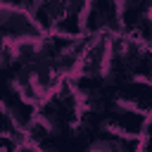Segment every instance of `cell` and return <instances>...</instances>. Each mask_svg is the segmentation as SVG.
I'll list each match as a JSON object with an SVG mask.
<instances>
[{"mask_svg": "<svg viewBox=\"0 0 152 152\" xmlns=\"http://www.w3.org/2000/svg\"><path fill=\"white\" fill-rule=\"evenodd\" d=\"M109 71V38H90L76 78H104Z\"/></svg>", "mask_w": 152, "mask_h": 152, "instance_id": "5b68a950", "label": "cell"}, {"mask_svg": "<svg viewBox=\"0 0 152 152\" xmlns=\"http://www.w3.org/2000/svg\"><path fill=\"white\" fill-rule=\"evenodd\" d=\"M0 36L5 43H33L45 38V31L36 21V17L24 7V2L2 0L0 2Z\"/></svg>", "mask_w": 152, "mask_h": 152, "instance_id": "7a4b0ae2", "label": "cell"}, {"mask_svg": "<svg viewBox=\"0 0 152 152\" xmlns=\"http://www.w3.org/2000/svg\"><path fill=\"white\" fill-rule=\"evenodd\" d=\"M121 33L140 40L152 43V2H121Z\"/></svg>", "mask_w": 152, "mask_h": 152, "instance_id": "277c9868", "label": "cell"}, {"mask_svg": "<svg viewBox=\"0 0 152 152\" xmlns=\"http://www.w3.org/2000/svg\"><path fill=\"white\" fill-rule=\"evenodd\" d=\"M140 152H152V116L145 126V133L140 138Z\"/></svg>", "mask_w": 152, "mask_h": 152, "instance_id": "8992f818", "label": "cell"}, {"mask_svg": "<svg viewBox=\"0 0 152 152\" xmlns=\"http://www.w3.org/2000/svg\"><path fill=\"white\" fill-rule=\"evenodd\" d=\"M36 116L55 133V138L62 133L76 131L81 124V116H83V104H81L74 81H64L57 88V93H52L43 104H38Z\"/></svg>", "mask_w": 152, "mask_h": 152, "instance_id": "6da1fadb", "label": "cell"}, {"mask_svg": "<svg viewBox=\"0 0 152 152\" xmlns=\"http://www.w3.org/2000/svg\"><path fill=\"white\" fill-rule=\"evenodd\" d=\"M121 33V2L95 0L86 5L83 36L86 38H114Z\"/></svg>", "mask_w": 152, "mask_h": 152, "instance_id": "3957f363", "label": "cell"}, {"mask_svg": "<svg viewBox=\"0 0 152 152\" xmlns=\"http://www.w3.org/2000/svg\"><path fill=\"white\" fill-rule=\"evenodd\" d=\"M150 48H152V43H150Z\"/></svg>", "mask_w": 152, "mask_h": 152, "instance_id": "52a82bcc", "label": "cell"}]
</instances>
